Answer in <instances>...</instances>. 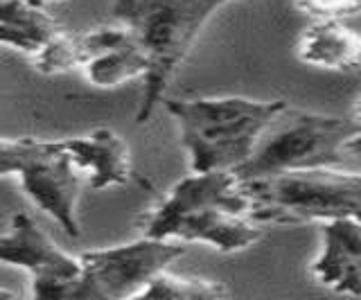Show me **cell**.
<instances>
[{"label":"cell","instance_id":"8fae6325","mask_svg":"<svg viewBox=\"0 0 361 300\" xmlns=\"http://www.w3.org/2000/svg\"><path fill=\"white\" fill-rule=\"evenodd\" d=\"M63 147L93 190H106L113 185L129 183L133 170L131 154L127 142L116 131L95 129L86 136L66 138Z\"/></svg>","mask_w":361,"mask_h":300},{"label":"cell","instance_id":"7a4b0ae2","mask_svg":"<svg viewBox=\"0 0 361 300\" xmlns=\"http://www.w3.org/2000/svg\"><path fill=\"white\" fill-rule=\"evenodd\" d=\"M285 99L195 97L167 99V113L176 120L180 144L188 151L192 172L237 170L251 158L259 138Z\"/></svg>","mask_w":361,"mask_h":300},{"label":"cell","instance_id":"8992f818","mask_svg":"<svg viewBox=\"0 0 361 300\" xmlns=\"http://www.w3.org/2000/svg\"><path fill=\"white\" fill-rule=\"evenodd\" d=\"M0 176H16L34 206L71 237L82 235L77 204L84 176L68 156L63 140L0 138Z\"/></svg>","mask_w":361,"mask_h":300},{"label":"cell","instance_id":"52a82bcc","mask_svg":"<svg viewBox=\"0 0 361 300\" xmlns=\"http://www.w3.org/2000/svg\"><path fill=\"white\" fill-rule=\"evenodd\" d=\"M185 249L176 239L142 235L120 246L95 249L79 255L82 280L75 298L82 300H120L138 298L158 273L169 269Z\"/></svg>","mask_w":361,"mask_h":300},{"label":"cell","instance_id":"9a60e30c","mask_svg":"<svg viewBox=\"0 0 361 300\" xmlns=\"http://www.w3.org/2000/svg\"><path fill=\"white\" fill-rule=\"evenodd\" d=\"M296 7L314 20H345L361 14V0H296Z\"/></svg>","mask_w":361,"mask_h":300},{"label":"cell","instance_id":"277c9868","mask_svg":"<svg viewBox=\"0 0 361 300\" xmlns=\"http://www.w3.org/2000/svg\"><path fill=\"white\" fill-rule=\"evenodd\" d=\"M248 215L262 226H298L312 221H361V172L314 168L244 181Z\"/></svg>","mask_w":361,"mask_h":300},{"label":"cell","instance_id":"d6986e66","mask_svg":"<svg viewBox=\"0 0 361 300\" xmlns=\"http://www.w3.org/2000/svg\"><path fill=\"white\" fill-rule=\"evenodd\" d=\"M221 3L226 5V3H240V0H221Z\"/></svg>","mask_w":361,"mask_h":300},{"label":"cell","instance_id":"3957f363","mask_svg":"<svg viewBox=\"0 0 361 300\" xmlns=\"http://www.w3.org/2000/svg\"><path fill=\"white\" fill-rule=\"evenodd\" d=\"M221 5V0H113V16L131 30L149 61L135 111L138 125L152 120L169 82Z\"/></svg>","mask_w":361,"mask_h":300},{"label":"cell","instance_id":"5bb4252c","mask_svg":"<svg viewBox=\"0 0 361 300\" xmlns=\"http://www.w3.org/2000/svg\"><path fill=\"white\" fill-rule=\"evenodd\" d=\"M228 296V289L221 282L210 280V277L199 275H178L172 271L158 273L154 280L147 285L138 298L152 300H217Z\"/></svg>","mask_w":361,"mask_h":300},{"label":"cell","instance_id":"2e32d148","mask_svg":"<svg viewBox=\"0 0 361 300\" xmlns=\"http://www.w3.org/2000/svg\"><path fill=\"white\" fill-rule=\"evenodd\" d=\"M350 118H353L357 125L361 127V95L355 99V104H353V108H350Z\"/></svg>","mask_w":361,"mask_h":300},{"label":"cell","instance_id":"4fadbf2b","mask_svg":"<svg viewBox=\"0 0 361 300\" xmlns=\"http://www.w3.org/2000/svg\"><path fill=\"white\" fill-rule=\"evenodd\" d=\"M61 32L43 5L30 0H0V46L37 57Z\"/></svg>","mask_w":361,"mask_h":300},{"label":"cell","instance_id":"ac0fdd59","mask_svg":"<svg viewBox=\"0 0 361 300\" xmlns=\"http://www.w3.org/2000/svg\"><path fill=\"white\" fill-rule=\"evenodd\" d=\"M11 296H14V294L7 292V289H0V298H11Z\"/></svg>","mask_w":361,"mask_h":300},{"label":"cell","instance_id":"e0dca14e","mask_svg":"<svg viewBox=\"0 0 361 300\" xmlns=\"http://www.w3.org/2000/svg\"><path fill=\"white\" fill-rule=\"evenodd\" d=\"M34 5H45V3H61V0H30Z\"/></svg>","mask_w":361,"mask_h":300},{"label":"cell","instance_id":"9c48e42d","mask_svg":"<svg viewBox=\"0 0 361 300\" xmlns=\"http://www.w3.org/2000/svg\"><path fill=\"white\" fill-rule=\"evenodd\" d=\"M71 63L73 70H84L86 80L99 88L142 80L149 70L147 54L122 23L71 35Z\"/></svg>","mask_w":361,"mask_h":300},{"label":"cell","instance_id":"5b68a950","mask_svg":"<svg viewBox=\"0 0 361 300\" xmlns=\"http://www.w3.org/2000/svg\"><path fill=\"white\" fill-rule=\"evenodd\" d=\"M359 131L361 127L350 115L314 113L287 104L235 174L242 181H255L296 170L334 168L343 163L345 144Z\"/></svg>","mask_w":361,"mask_h":300},{"label":"cell","instance_id":"7c38bea8","mask_svg":"<svg viewBox=\"0 0 361 300\" xmlns=\"http://www.w3.org/2000/svg\"><path fill=\"white\" fill-rule=\"evenodd\" d=\"M296 54L302 63L321 70H361V30L345 25V20H314L302 30Z\"/></svg>","mask_w":361,"mask_h":300},{"label":"cell","instance_id":"30bf717a","mask_svg":"<svg viewBox=\"0 0 361 300\" xmlns=\"http://www.w3.org/2000/svg\"><path fill=\"white\" fill-rule=\"evenodd\" d=\"M321 228V251L312 262V275L334 294L361 296V221L334 219Z\"/></svg>","mask_w":361,"mask_h":300},{"label":"cell","instance_id":"ba28073f","mask_svg":"<svg viewBox=\"0 0 361 300\" xmlns=\"http://www.w3.org/2000/svg\"><path fill=\"white\" fill-rule=\"evenodd\" d=\"M0 262L30 273L34 298H75L82 280V260L56 246L27 213H16L0 235Z\"/></svg>","mask_w":361,"mask_h":300},{"label":"cell","instance_id":"6da1fadb","mask_svg":"<svg viewBox=\"0 0 361 300\" xmlns=\"http://www.w3.org/2000/svg\"><path fill=\"white\" fill-rule=\"evenodd\" d=\"M248 210L251 199L235 170L192 172L152 210L142 235L203 242L219 253H237L264 235V226Z\"/></svg>","mask_w":361,"mask_h":300}]
</instances>
